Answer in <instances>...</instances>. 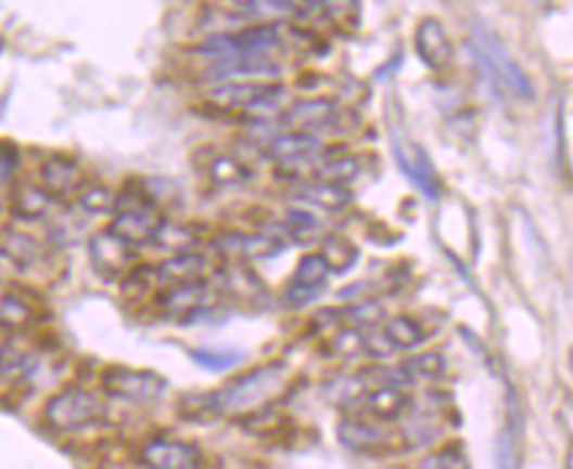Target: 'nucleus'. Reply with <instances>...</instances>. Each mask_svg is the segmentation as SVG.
<instances>
[{"label": "nucleus", "mask_w": 573, "mask_h": 469, "mask_svg": "<svg viewBox=\"0 0 573 469\" xmlns=\"http://www.w3.org/2000/svg\"><path fill=\"white\" fill-rule=\"evenodd\" d=\"M298 200L322 211H344L352 204V191L346 185H331V182H315L298 193Z\"/></svg>", "instance_id": "nucleus-22"}, {"label": "nucleus", "mask_w": 573, "mask_h": 469, "mask_svg": "<svg viewBox=\"0 0 573 469\" xmlns=\"http://www.w3.org/2000/svg\"><path fill=\"white\" fill-rule=\"evenodd\" d=\"M317 230H320V222H317V217L309 214L307 209L285 211L283 233L294 235V240H309V237H315Z\"/></svg>", "instance_id": "nucleus-35"}, {"label": "nucleus", "mask_w": 573, "mask_h": 469, "mask_svg": "<svg viewBox=\"0 0 573 469\" xmlns=\"http://www.w3.org/2000/svg\"><path fill=\"white\" fill-rule=\"evenodd\" d=\"M359 174H362V161H359L357 156H339L315 167V180L331 182V185L349 187Z\"/></svg>", "instance_id": "nucleus-29"}, {"label": "nucleus", "mask_w": 573, "mask_h": 469, "mask_svg": "<svg viewBox=\"0 0 573 469\" xmlns=\"http://www.w3.org/2000/svg\"><path fill=\"white\" fill-rule=\"evenodd\" d=\"M416 53H418V58L434 71H444L453 66V58H455L453 40H449L444 24L434 19V16H425V19L418 24Z\"/></svg>", "instance_id": "nucleus-17"}, {"label": "nucleus", "mask_w": 573, "mask_h": 469, "mask_svg": "<svg viewBox=\"0 0 573 469\" xmlns=\"http://www.w3.org/2000/svg\"><path fill=\"white\" fill-rule=\"evenodd\" d=\"M416 469H471L466 451L460 448V443H449V446L438 448L436 454L425 456L423 461H418Z\"/></svg>", "instance_id": "nucleus-34"}, {"label": "nucleus", "mask_w": 573, "mask_h": 469, "mask_svg": "<svg viewBox=\"0 0 573 469\" xmlns=\"http://www.w3.org/2000/svg\"><path fill=\"white\" fill-rule=\"evenodd\" d=\"M212 303V288L206 279H191V283L169 285V288H158L156 309L162 314L173 316V320H188L204 312Z\"/></svg>", "instance_id": "nucleus-11"}, {"label": "nucleus", "mask_w": 573, "mask_h": 469, "mask_svg": "<svg viewBox=\"0 0 573 469\" xmlns=\"http://www.w3.org/2000/svg\"><path fill=\"white\" fill-rule=\"evenodd\" d=\"M40 187L51 193L53 198H72L79 196L85 187V172L77 158L66 154H51L40 161L38 169Z\"/></svg>", "instance_id": "nucleus-13"}, {"label": "nucleus", "mask_w": 573, "mask_h": 469, "mask_svg": "<svg viewBox=\"0 0 573 469\" xmlns=\"http://www.w3.org/2000/svg\"><path fill=\"white\" fill-rule=\"evenodd\" d=\"M328 266L320 253H307L298 259L294 274L283 290V303L289 309H302L313 303L328 285Z\"/></svg>", "instance_id": "nucleus-8"}, {"label": "nucleus", "mask_w": 573, "mask_h": 469, "mask_svg": "<svg viewBox=\"0 0 573 469\" xmlns=\"http://www.w3.org/2000/svg\"><path fill=\"white\" fill-rule=\"evenodd\" d=\"M405 364L407 375H410L412 386H418V382H436L442 380L444 372H447V362H444L442 353H434V351H425V353H418V356L407 359Z\"/></svg>", "instance_id": "nucleus-30"}, {"label": "nucleus", "mask_w": 573, "mask_h": 469, "mask_svg": "<svg viewBox=\"0 0 573 469\" xmlns=\"http://www.w3.org/2000/svg\"><path fill=\"white\" fill-rule=\"evenodd\" d=\"M0 259L22 272L35 270L46 259V243L20 224H0Z\"/></svg>", "instance_id": "nucleus-14"}, {"label": "nucleus", "mask_w": 573, "mask_h": 469, "mask_svg": "<svg viewBox=\"0 0 573 469\" xmlns=\"http://www.w3.org/2000/svg\"><path fill=\"white\" fill-rule=\"evenodd\" d=\"M158 288L156 266L138 264L122 277V296L130 301H140V298H151V294Z\"/></svg>", "instance_id": "nucleus-31"}, {"label": "nucleus", "mask_w": 573, "mask_h": 469, "mask_svg": "<svg viewBox=\"0 0 573 469\" xmlns=\"http://www.w3.org/2000/svg\"><path fill=\"white\" fill-rule=\"evenodd\" d=\"M497 469H518V443L510 428H505L497 438Z\"/></svg>", "instance_id": "nucleus-38"}, {"label": "nucleus", "mask_w": 573, "mask_h": 469, "mask_svg": "<svg viewBox=\"0 0 573 469\" xmlns=\"http://www.w3.org/2000/svg\"><path fill=\"white\" fill-rule=\"evenodd\" d=\"M362 335H359L357 327H346V330H341L339 335H333L331 340V349L341 353V356H355L357 351H362Z\"/></svg>", "instance_id": "nucleus-39"}, {"label": "nucleus", "mask_w": 573, "mask_h": 469, "mask_svg": "<svg viewBox=\"0 0 573 469\" xmlns=\"http://www.w3.org/2000/svg\"><path fill=\"white\" fill-rule=\"evenodd\" d=\"M289 367L283 362H267L262 367L249 369L215 393L199 395L201 417L212 414H246L276 401L289 386Z\"/></svg>", "instance_id": "nucleus-1"}, {"label": "nucleus", "mask_w": 573, "mask_h": 469, "mask_svg": "<svg viewBox=\"0 0 573 469\" xmlns=\"http://www.w3.org/2000/svg\"><path fill=\"white\" fill-rule=\"evenodd\" d=\"M320 140L307 132H283L270 143V158H276L280 169H294L313 164L320 156Z\"/></svg>", "instance_id": "nucleus-18"}, {"label": "nucleus", "mask_w": 573, "mask_h": 469, "mask_svg": "<svg viewBox=\"0 0 573 469\" xmlns=\"http://www.w3.org/2000/svg\"><path fill=\"white\" fill-rule=\"evenodd\" d=\"M206 272V259L196 251H182L173 253L156 264V279L158 288H169V285L191 283V279H201V274Z\"/></svg>", "instance_id": "nucleus-21"}, {"label": "nucleus", "mask_w": 573, "mask_h": 469, "mask_svg": "<svg viewBox=\"0 0 573 469\" xmlns=\"http://www.w3.org/2000/svg\"><path fill=\"white\" fill-rule=\"evenodd\" d=\"M289 237L262 233V235H241V233H222L212 240V248L225 259L252 261V259H276L280 251L289 248Z\"/></svg>", "instance_id": "nucleus-9"}, {"label": "nucleus", "mask_w": 573, "mask_h": 469, "mask_svg": "<svg viewBox=\"0 0 573 469\" xmlns=\"http://www.w3.org/2000/svg\"><path fill=\"white\" fill-rule=\"evenodd\" d=\"M90 264L101 274L103 279H122L127 272L132 270L136 261V248L127 246L119 235H114L112 230H99L90 235L88 240Z\"/></svg>", "instance_id": "nucleus-7"}, {"label": "nucleus", "mask_w": 573, "mask_h": 469, "mask_svg": "<svg viewBox=\"0 0 573 469\" xmlns=\"http://www.w3.org/2000/svg\"><path fill=\"white\" fill-rule=\"evenodd\" d=\"M394 151H396V161H399V167L405 169V174L416 182L425 196L436 198L438 196L436 169H434V164H431V158L425 156V151L412 143H405L402 138L394 140Z\"/></svg>", "instance_id": "nucleus-20"}, {"label": "nucleus", "mask_w": 573, "mask_h": 469, "mask_svg": "<svg viewBox=\"0 0 573 469\" xmlns=\"http://www.w3.org/2000/svg\"><path fill=\"white\" fill-rule=\"evenodd\" d=\"M365 404H368V412L373 414L378 422H396L410 406V399L402 393V388L381 386L365 399Z\"/></svg>", "instance_id": "nucleus-23"}, {"label": "nucleus", "mask_w": 573, "mask_h": 469, "mask_svg": "<svg viewBox=\"0 0 573 469\" xmlns=\"http://www.w3.org/2000/svg\"><path fill=\"white\" fill-rule=\"evenodd\" d=\"M209 101L217 108H228V112H246L267 117V114L283 112L285 103H289V90L283 84L225 82L212 90Z\"/></svg>", "instance_id": "nucleus-5"}, {"label": "nucleus", "mask_w": 573, "mask_h": 469, "mask_svg": "<svg viewBox=\"0 0 573 469\" xmlns=\"http://www.w3.org/2000/svg\"><path fill=\"white\" fill-rule=\"evenodd\" d=\"M381 333L386 335L389 343L394 346V351H412L425 340L423 325H420L418 320H412V316H392V320L381 327Z\"/></svg>", "instance_id": "nucleus-27"}, {"label": "nucleus", "mask_w": 573, "mask_h": 469, "mask_svg": "<svg viewBox=\"0 0 573 469\" xmlns=\"http://www.w3.org/2000/svg\"><path fill=\"white\" fill-rule=\"evenodd\" d=\"M206 174L217 187H235L252 180V169L233 154H217L206 164Z\"/></svg>", "instance_id": "nucleus-26"}, {"label": "nucleus", "mask_w": 573, "mask_h": 469, "mask_svg": "<svg viewBox=\"0 0 573 469\" xmlns=\"http://www.w3.org/2000/svg\"><path fill=\"white\" fill-rule=\"evenodd\" d=\"M40 301L33 290L9 288L0 294V330L20 335L33 330L40 322Z\"/></svg>", "instance_id": "nucleus-16"}, {"label": "nucleus", "mask_w": 573, "mask_h": 469, "mask_svg": "<svg viewBox=\"0 0 573 469\" xmlns=\"http://www.w3.org/2000/svg\"><path fill=\"white\" fill-rule=\"evenodd\" d=\"M191 359L199 364V367L204 369H212V372H225V369H233L235 364H241V353L235 351H191Z\"/></svg>", "instance_id": "nucleus-37"}, {"label": "nucleus", "mask_w": 573, "mask_h": 469, "mask_svg": "<svg viewBox=\"0 0 573 469\" xmlns=\"http://www.w3.org/2000/svg\"><path fill=\"white\" fill-rule=\"evenodd\" d=\"M346 322H349L352 327H375L378 322L383 320V307L373 298H365V301L355 303L352 309H346Z\"/></svg>", "instance_id": "nucleus-36"}, {"label": "nucleus", "mask_w": 573, "mask_h": 469, "mask_svg": "<svg viewBox=\"0 0 573 469\" xmlns=\"http://www.w3.org/2000/svg\"><path fill=\"white\" fill-rule=\"evenodd\" d=\"M471 51L473 58L479 61L481 69L492 77V82L499 84L505 93L515 95V99H534V84L521 64L510 56L508 48L499 42V38L484 24H475L471 32Z\"/></svg>", "instance_id": "nucleus-2"}, {"label": "nucleus", "mask_w": 573, "mask_h": 469, "mask_svg": "<svg viewBox=\"0 0 573 469\" xmlns=\"http://www.w3.org/2000/svg\"><path fill=\"white\" fill-rule=\"evenodd\" d=\"M138 461L145 469H199V451L178 438H149L138 451Z\"/></svg>", "instance_id": "nucleus-12"}, {"label": "nucleus", "mask_w": 573, "mask_h": 469, "mask_svg": "<svg viewBox=\"0 0 573 469\" xmlns=\"http://www.w3.org/2000/svg\"><path fill=\"white\" fill-rule=\"evenodd\" d=\"M112 230L114 235H119L127 246L143 248L154 243V237L162 224L167 222L162 206L156 204L149 193L132 191V193H119L117 206L112 211Z\"/></svg>", "instance_id": "nucleus-4"}, {"label": "nucleus", "mask_w": 573, "mask_h": 469, "mask_svg": "<svg viewBox=\"0 0 573 469\" xmlns=\"http://www.w3.org/2000/svg\"><path fill=\"white\" fill-rule=\"evenodd\" d=\"M117 196L119 193H114L109 185L96 182V185H85L77 198L82 211H88V214H112L114 206H117Z\"/></svg>", "instance_id": "nucleus-32"}, {"label": "nucleus", "mask_w": 573, "mask_h": 469, "mask_svg": "<svg viewBox=\"0 0 573 469\" xmlns=\"http://www.w3.org/2000/svg\"><path fill=\"white\" fill-rule=\"evenodd\" d=\"M320 256H322V261H326L328 272H331V274H346V272L355 270V266H357L359 248L349 240V237L328 235L326 240H322Z\"/></svg>", "instance_id": "nucleus-24"}, {"label": "nucleus", "mask_w": 573, "mask_h": 469, "mask_svg": "<svg viewBox=\"0 0 573 469\" xmlns=\"http://www.w3.org/2000/svg\"><path fill=\"white\" fill-rule=\"evenodd\" d=\"M241 425L249 432H254V435H267V438H270V435H276V432L283 430L285 419L280 417L276 409H270V406H259V409L243 414Z\"/></svg>", "instance_id": "nucleus-33"}, {"label": "nucleus", "mask_w": 573, "mask_h": 469, "mask_svg": "<svg viewBox=\"0 0 573 469\" xmlns=\"http://www.w3.org/2000/svg\"><path fill=\"white\" fill-rule=\"evenodd\" d=\"M103 391L112 399L125 401V404H154L167 391V380L151 369H132L114 364L101 375Z\"/></svg>", "instance_id": "nucleus-6"}, {"label": "nucleus", "mask_w": 573, "mask_h": 469, "mask_svg": "<svg viewBox=\"0 0 573 469\" xmlns=\"http://www.w3.org/2000/svg\"><path fill=\"white\" fill-rule=\"evenodd\" d=\"M339 441L346 451L378 454V451H392L399 435L386 425L365 422V419H344L339 425Z\"/></svg>", "instance_id": "nucleus-15"}, {"label": "nucleus", "mask_w": 573, "mask_h": 469, "mask_svg": "<svg viewBox=\"0 0 573 469\" xmlns=\"http://www.w3.org/2000/svg\"><path fill=\"white\" fill-rule=\"evenodd\" d=\"M228 3L243 11H252V14H267V0H228Z\"/></svg>", "instance_id": "nucleus-42"}, {"label": "nucleus", "mask_w": 573, "mask_h": 469, "mask_svg": "<svg viewBox=\"0 0 573 469\" xmlns=\"http://www.w3.org/2000/svg\"><path fill=\"white\" fill-rule=\"evenodd\" d=\"M9 209L20 222H42V219L51 217L53 209H56V198L48 191H42L40 185L20 182V185L11 191Z\"/></svg>", "instance_id": "nucleus-19"}, {"label": "nucleus", "mask_w": 573, "mask_h": 469, "mask_svg": "<svg viewBox=\"0 0 573 469\" xmlns=\"http://www.w3.org/2000/svg\"><path fill=\"white\" fill-rule=\"evenodd\" d=\"M278 121L289 132H307V135H315V132L333 130V127L341 125V108L328 99L298 101L294 106L283 108Z\"/></svg>", "instance_id": "nucleus-10"}, {"label": "nucleus", "mask_w": 573, "mask_h": 469, "mask_svg": "<svg viewBox=\"0 0 573 469\" xmlns=\"http://www.w3.org/2000/svg\"><path fill=\"white\" fill-rule=\"evenodd\" d=\"M313 11H320L328 22L336 27L357 29L362 19V3L359 0H309Z\"/></svg>", "instance_id": "nucleus-28"}, {"label": "nucleus", "mask_w": 573, "mask_h": 469, "mask_svg": "<svg viewBox=\"0 0 573 469\" xmlns=\"http://www.w3.org/2000/svg\"><path fill=\"white\" fill-rule=\"evenodd\" d=\"M199 243V227L188 222H164L162 230H158L154 243L151 246L162 248L164 253H182V251H193V246Z\"/></svg>", "instance_id": "nucleus-25"}, {"label": "nucleus", "mask_w": 573, "mask_h": 469, "mask_svg": "<svg viewBox=\"0 0 573 469\" xmlns=\"http://www.w3.org/2000/svg\"><path fill=\"white\" fill-rule=\"evenodd\" d=\"M42 419L51 430L56 432H82L96 428L106 419V404L99 393L88 391V388L69 386L61 388L42 406Z\"/></svg>", "instance_id": "nucleus-3"}, {"label": "nucleus", "mask_w": 573, "mask_h": 469, "mask_svg": "<svg viewBox=\"0 0 573 469\" xmlns=\"http://www.w3.org/2000/svg\"><path fill=\"white\" fill-rule=\"evenodd\" d=\"M362 349L370 353V356L378 359V362H386V359H392L394 356V346L389 343V338L386 335H383L381 330H373L368 335V338L362 340Z\"/></svg>", "instance_id": "nucleus-40"}, {"label": "nucleus", "mask_w": 573, "mask_h": 469, "mask_svg": "<svg viewBox=\"0 0 573 469\" xmlns=\"http://www.w3.org/2000/svg\"><path fill=\"white\" fill-rule=\"evenodd\" d=\"M16 167H20V154H16L14 145L0 143V182L9 180L16 172Z\"/></svg>", "instance_id": "nucleus-41"}]
</instances>
